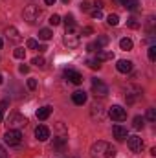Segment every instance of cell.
<instances>
[{"instance_id":"cell-1","label":"cell","mask_w":156,"mask_h":158,"mask_svg":"<svg viewBox=\"0 0 156 158\" xmlns=\"http://www.w3.org/2000/svg\"><path fill=\"white\" fill-rule=\"evenodd\" d=\"M90 158H116V149L109 142H96L90 147Z\"/></svg>"},{"instance_id":"cell-2","label":"cell","mask_w":156,"mask_h":158,"mask_svg":"<svg viewBox=\"0 0 156 158\" xmlns=\"http://www.w3.org/2000/svg\"><path fill=\"white\" fill-rule=\"evenodd\" d=\"M79 40H81V33H79V30L76 28V24L66 26V31H64V44H66L68 48H77Z\"/></svg>"},{"instance_id":"cell-3","label":"cell","mask_w":156,"mask_h":158,"mask_svg":"<svg viewBox=\"0 0 156 158\" xmlns=\"http://www.w3.org/2000/svg\"><path fill=\"white\" fill-rule=\"evenodd\" d=\"M4 142L7 145H20L22 142V132L18 129H7V132L4 134Z\"/></svg>"},{"instance_id":"cell-4","label":"cell","mask_w":156,"mask_h":158,"mask_svg":"<svg viewBox=\"0 0 156 158\" xmlns=\"http://www.w3.org/2000/svg\"><path fill=\"white\" fill-rule=\"evenodd\" d=\"M40 15H42V9H40L39 6H28V7L24 9V19H26L30 24L37 22L40 19Z\"/></svg>"},{"instance_id":"cell-5","label":"cell","mask_w":156,"mask_h":158,"mask_svg":"<svg viewBox=\"0 0 156 158\" xmlns=\"http://www.w3.org/2000/svg\"><path fill=\"white\" fill-rule=\"evenodd\" d=\"M28 123V119L24 118L22 114H9V118H7V125H9V129H20V127H24Z\"/></svg>"},{"instance_id":"cell-6","label":"cell","mask_w":156,"mask_h":158,"mask_svg":"<svg viewBox=\"0 0 156 158\" xmlns=\"http://www.w3.org/2000/svg\"><path fill=\"white\" fill-rule=\"evenodd\" d=\"M92 92H94V96L105 98L109 94V86L103 81H99V79H92Z\"/></svg>"},{"instance_id":"cell-7","label":"cell","mask_w":156,"mask_h":158,"mask_svg":"<svg viewBox=\"0 0 156 158\" xmlns=\"http://www.w3.org/2000/svg\"><path fill=\"white\" fill-rule=\"evenodd\" d=\"M109 116L114 121H123V119H127V110L123 107H119V105H112L110 110H109Z\"/></svg>"},{"instance_id":"cell-8","label":"cell","mask_w":156,"mask_h":158,"mask_svg":"<svg viewBox=\"0 0 156 158\" xmlns=\"http://www.w3.org/2000/svg\"><path fill=\"white\" fill-rule=\"evenodd\" d=\"M129 140H127V145H129V149L132 151V153H142V149H143V140L140 138V136H127Z\"/></svg>"},{"instance_id":"cell-9","label":"cell","mask_w":156,"mask_h":158,"mask_svg":"<svg viewBox=\"0 0 156 158\" xmlns=\"http://www.w3.org/2000/svg\"><path fill=\"white\" fill-rule=\"evenodd\" d=\"M64 77L68 79L70 83H74V85H81L83 83V76L79 74L77 70H74V68H66L64 70Z\"/></svg>"},{"instance_id":"cell-10","label":"cell","mask_w":156,"mask_h":158,"mask_svg":"<svg viewBox=\"0 0 156 158\" xmlns=\"http://www.w3.org/2000/svg\"><path fill=\"white\" fill-rule=\"evenodd\" d=\"M35 138H37L39 142H46V140L50 138V129H48L46 125H39V127L35 129Z\"/></svg>"},{"instance_id":"cell-11","label":"cell","mask_w":156,"mask_h":158,"mask_svg":"<svg viewBox=\"0 0 156 158\" xmlns=\"http://www.w3.org/2000/svg\"><path fill=\"white\" fill-rule=\"evenodd\" d=\"M112 134H114V138L116 140H125L127 138V127H123V125H114L112 127Z\"/></svg>"},{"instance_id":"cell-12","label":"cell","mask_w":156,"mask_h":158,"mask_svg":"<svg viewBox=\"0 0 156 158\" xmlns=\"http://www.w3.org/2000/svg\"><path fill=\"white\" fill-rule=\"evenodd\" d=\"M116 68H117V72H121V74H129V72L132 70V63H130V61L121 59V61H117Z\"/></svg>"},{"instance_id":"cell-13","label":"cell","mask_w":156,"mask_h":158,"mask_svg":"<svg viewBox=\"0 0 156 158\" xmlns=\"http://www.w3.org/2000/svg\"><path fill=\"white\" fill-rule=\"evenodd\" d=\"M72 101H74L76 105H84V103H86V94H84L83 90H76V92L72 94Z\"/></svg>"},{"instance_id":"cell-14","label":"cell","mask_w":156,"mask_h":158,"mask_svg":"<svg viewBox=\"0 0 156 158\" xmlns=\"http://www.w3.org/2000/svg\"><path fill=\"white\" fill-rule=\"evenodd\" d=\"M96 59H97L99 63H103V61H110V59H114V53H112V52L99 50V52H97V55H96Z\"/></svg>"},{"instance_id":"cell-15","label":"cell","mask_w":156,"mask_h":158,"mask_svg":"<svg viewBox=\"0 0 156 158\" xmlns=\"http://www.w3.org/2000/svg\"><path fill=\"white\" fill-rule=\"evenodd\" d=\"M119 2H121L123 7H127V9H130V11H136V9L140 7V0H119Z\"/></svg>"},{"instance_id":"cell-16","label":"cell","mask_w":156,"mask_h":158,"mask_svg":"<svg viewBox=\"0 0 156 158\" xmlns=\"http://www.w3.org/2000/svg\"><path fill=\"white\" fill-rule=\"evenodd\" d=\"M50 114H51V107H40L39 110H37V118L39 119H48L50 118Z\"/></svg>"},{"instance_id":"cell-17","label":"cell","mask_w":156,"mask_h":158,"mask_svg":"<svg viewBox=\"0 0 156 158\" xmlns=\"http://www.w3.org/2000/svg\"><path fill=\"white\" fill-rule=\"evenodd\" d=\"M64 145H66V138L64 136H59V138H55L53 140V149H57V151H64Z\"/></svg>"},{"instance_id":"cell-18","label":"cell","mask_w":156,"mask_h":158,"mask_svg":"<svg viewBox=\"0 0 156 158\" xmlns=\"http://www.w3.org/2000/svg\"><path fill=\"white\" fill-rule=\"evenodd\" d=\"M6 35H7V39L15 40V42H17V40H20V35H18V30H17V28H13V26H11V28H7Z\"/></svg>"},{"instance_id":"cell-19","label":"cell","mask_w":156,"mask_h":158,"mask_svg":"<svg viewBox=\"0 0 156 158\" xmlns=\"http://www.w3.org/2000/svg\"><path fill=\"white\" fill-rule=\"evenodd\" d=\"M51 35H53V33H51L48 28H42V30L39 31V39L40 40H50L51 39Z\"/></svg>"},{"instance_id":"cell-20","label":"cell","mask_w":156,"mask_h":158,"mask_svg":"<svg viewBox=\"0 0 156 158\" xmlns=\"http://www.w3.org/2000/svg\"><path fill=\"white\" fill-rule=\"evenodd\" d=\"M119 48H121V50H125V52L132 50V40H130V39H121V40H119Z\"/></svg>"},{"instance_id":"cell-21","label":"cell","mask_w":156,"mask_h":158,"mask_svg":"<svg viewBox=\"0 0 156 158\" xmlns=\"http://www.w3.org/2000/svg\"><path fill=\"white\" fill-rule=\"evenodd\" d=\"M127 26H129V28H132V30H138L142 24H140V20H138L136 17H130V19H127Z\"/></svg>"},{"instance_id":"cell-22","label":"cell","mask_w":156,"mask_h":158,"mask_svg":"<svg viewBox=\"0 0 156 158\" xmlns=\"http://www.w3.org/2000/svg\"><path fill=\"white\" fill-rule=\"evenodd\" d=\"M86 64H88L92 70H99V68H101V63H99L97 59H86Z\"/></svg>"},{"instance_id":"cell-23","label":"cell","mask_w":156,"mask_h":158,"mask_svg":"<svg viewBox=\"0 0 156 158\" xmlns=\"http://www.w3.org/2000/svg\"><path fill=\"white\" fill-rule=\"evenodd\" d=\"M107 22H109L110 26H117V24H119V15H116V13L109 15V17H107Z\"/></svg>"},{"instance_id":"cell-24","label":"cell","mask_w":156,"mask_h":158,"mask_svg":"<svg viewBox=\"0 0 156 158\" xmlns=\"http://www.w3.org/2000/svg\"><path fill=\"white\" fill-rule=\"evenodd\" d=\"M13 57H15V59H24V57H26V50H24V48H15Z\"/></svg>"},{"instance_id":"cell-25","label":"cell","mask_w":156,"mask_h":158,"mask_svg":"<svg viewBox=\"0 0 156 158\" xmlns=\"http://www.w3.org/2000/svg\"><path fill=\"white\" fill-rule=\"evenodd\" d=\"M132 127L134 129H142L143 127V118L142 116H136V118L132 119Z\"/></svg>"},{"instance_id":"cell-26","label":"cell","mask_w":156,"mask_h":158,"mask_svg":"<svg viewBox=\"0 0 156 158\" xmlns=\"http://www.w3.org/2000/svg\"><path fill=\"white\" fill-rule=\"evenodd\" d=\"M50 24H51V26L61 24V17H59V15H51V17H50Z\"/></svg>"},{"instance_id":"cell-27","label":"cell","mask_w":156,"mask_h":158,"mask_svg":"<svg viewBox=\"0 0 156 158\" xmlns=\"http://www.w3.org/2000/svg\"><path fill=\"white\" fill-rule=\"evenodd\" d=\"M31 63H33V64H35V66H44V64H46V61H44V57H35V59H33V61H31Z\"/></svg>"},{"instance_id":"cell-28","label":"cell","mask_w":156,"mask_h":158,"mask_svg":"<svg viewBox=\"0 0 156 158\" xmlns=\"http://www.w3.org/2000/svg\"><path fill=\"white\" fill-rule=\"evenodd\" d=\"M26 46H28L30 50H35V48H37V40L35 39H28L26 40Z\"/></svg>"},{"instance_id":"cell-29","label":"cell","mask_w":156,"mask_h":158,"mask_svg":"<svg viewBox=\"0 0 156 158\" xmlns=\"http://www.w3.org/2000/svg\"><path fill=\"white\" fill-rule=\"evenodd\" d=\"M149 59L151 61H156V46H151L149 48Z\"/></svg>"},{"instance_id":"cell-30","label":"cell","mask_w":156,"mask_h":158,"mask_svg":"<svg viewBox=\"0 0 156 158\" xmlns=\"http://www.w3.org/2000/svg\"><path fill=\"white\" fill-rule=\"evenodd\" d=\"M64 22H66V26H72V24H76V20H74V15H66V17H64Z\"/></svg>"},{"instance_id":"cell-31","label":"cell","mask_w":156,"mask_h":158,"mask_svg":"<svg viewBox=\"0 0 156 158\" xmlns=\"http://www.w3.org/2000/svg\"><path fill=\"white\" fill-rule=\"evenodd\" d=\"M28 88L30 90H35L37 88V81L35 79H28Z\"/></svg>"},{"instance_id":"cell-32","label":"cell","mask_w":156,"mask_h":158,"mask_svg":"<svg viewBox=\"0 0 156 158\" xmlns=\"http://www.w3.org/2000/svg\"><path fill=\"white\" fill-rule=\"evenodd\" d=\"M147 118L151 119V121H154V119H156V112H154V109H149V110H147Z\"/></svg>"},{"instance_id":"cell-33","label":"cell","mask_w":156,"mask_h":158,"mask_svg":"<svg viewBox=\"0 0 156 158\" xmlns=\"http://www.w3.org/2000/svg\"><path fill=\"white\" fill-rule=\"evenodd\" d=\"M101 17H103L101 9H94V11H92V19H101Z\"/></svg>"},{"instance_id":"cell-34","label":"cell","mask_w":156,"mask_h":158,"mask_svg":"<svg viewBox=\"0 0 156 158\" xmlns=\"http://www.w3.org/2000/svg\"><path fill=\"white\" fill-rule=\"evenodd\" d=\"M79 33H83V35H92V33H94V30H92V28H83Z\"/></svg>"},{"instance_id":"cell-35","label":"cell","mask_w":156,"mask_h":158,"mask_svg":"<svg viewBox=\"0 0 156 158\" xmlns=\"http://www.w3.org/2000/svg\"><path fill=\"white\" fill-rule=\"evenodd\" d=\"M18 72H20V74H28V72H30V66H26V64H20V66H18Z\"/></svg>"},{"instance_id":"cell-36","label":"cell","mask_w":156,"mask_h":158,"mask_svg":"<svg viewBox=\"0 0 156 158\" xmlns=\"http://www.w3.org/2000/svg\"><path fill=\"white\" fill-rule=\"evenodd\" d=\"M7 105H9V101H7V99H4V101H0V112H4V110L7 109Z\"/></svg>"},{"instance_id":"cell-37","label":"cell","mask_w":156,"mask_h":158,"mask_svg":"<svg viewBox=\"0 0 156 158\" xmlns=\"http://www.w3.org/2000/svg\"><path fill=\"white\" fill-rule=\"evenodd\" d=\"M81 9H83V11H88V9H90V4H88V2H81Z\"/></svg>"},{"instance_id":"cell-38","label":"cell","mask_w":156,"mask_h":158,"mask_svg":"<svg viewBox=\"0 0 156 158\" xmlns=\"http://www.w3.org/2000/svg\"><path fill=\"white\" fill-rule=\"evenodd\" d=\"M35 50H37L39 53H42V52H46V46H44V44H37V48H35Z\"/></svg>"},{"instance_id":"cell-39","label":"cell","mask_w":156,"mask_h":158,"mask_svg":"<svg viewBox=\"0 0 156 158\" xmlns=\"http://www.w3.org/2000/svg\"><path fill=\"white\" fill-rule=\"evenodd\" d=\"M0 158H7V153H6V149L0 145Z\"/></svg>"},{"instance_id":"cell-40","label":"cell","mask_w":156,"mask_h":158,"mask_svg":"<svg viewBox=\"0 0 156 158\" xmlns=\"http://www.w3.org/2000/svg\"><path fill=\"white\" fill-rule=\"evenodd\" d=\"M44 2H46L48 6H53V4H55V0H44Z\"/></svg>"},{"instance_id":"cell-41","label":"cell","mask_w":156,"mask_h":158,"mask_svg":"<svg viewBox=\"0 0 156 158\" xmlns=\"http://www.w3.org/2000/svg\"><path fill=\"white\" fill-rule=\"evenodd\" d=\"M2 119H4V112H0V123H2Z\"/></svg>"},{"instance_id":"cell-42","label":"cell","mask_w":156,"mask_h":158,"mask_svg":"<svg viewBox=\"0 0 156 158\" xmlns=\"http://www.w3.org/2000/svg\"><path fill=\"white\" fill-rule=\"evenodd\" d=\"M2 81H4V77H2V74H0V85H2Z\"/></svg>"},{"instance_id":"cell-43","label":"cell","mask_w":156,"mask_h":158,"mask_svg":"<svg viewBox=\"0 0 156 158\" xmlns=\"http://www.w3.org/2000/svg\"><path fill=\"white\" fill-rule=\"evenodd\" d=\"M63 2H64V4H68V2H70V0H63Z\"/></svg>"},{"instance_id":"cell-44","label":"cell","mask_w":156,"mask_h":158,"mask_svg":"<svg viewBox=\"0 0 156 158\" xmlns=\"http://www.w3.org/2000/svg\"><path fill=\"white\" fill-rule=\"evenodd\" d=\"M0 48H2V39H0Z\"/></svg>"},{"instance_id":"cell-45","label":"cell","mask_w":156,"mask_h":158,"mask_svg":"<svg viewBox=\"0 0 156 158\" xmlns=\"http://www.w3.org/2000/svg\"><path fill=\"white\" fill-rule=\"evenodd\" d=\"M66 158H72V156H66Z\"/></svg>"}]
</instances>
